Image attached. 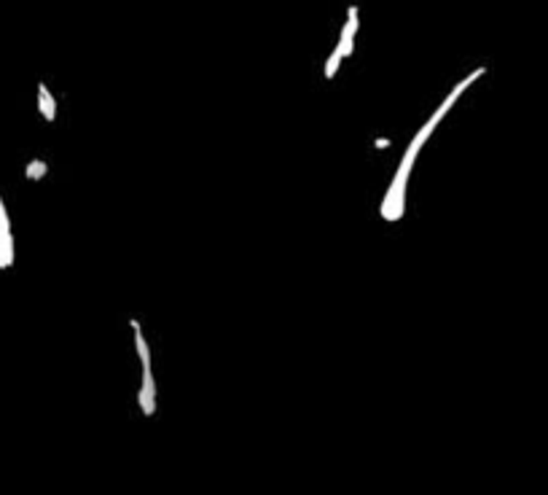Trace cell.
Segmentation results:
<instances>
[{
    "mask_svg": "<svg viewBox=\"0 0 548 495\" xmlns=\"http://www.w3.org/2000/svg\"><path fill=\"white\" fill-rule=\"evenodd\" d=\"M38 103H41V113H44L48 121H54V97L48 94L44 84H38Z\"/></svg>",
    "mask_w": 548,
    "mask_h": 495,
    "instance_id": "obj_5",
    "label": "cell"
},
{
    "mask_svg": "<svg viewBox=\"0 0 548 495\" xmlns=\"http://www.w3.org/2000/svg\"><path fill=\"white\" fill-rule=\"evenodd\" d=\"M44 173H46V164L44 162H30L27 164V178H44Z\"/></svg>",
    "mask_w": 548,
    "mask_h": 495,
    "instance_id": "obj_7",
    "label": "cell"
},
{
    "mask_svg": "<svg viewBox=\"0 0 548 495\" xmlns=\"http://www.w3.org/2000/svg\"><path fill=\"white\" fill-rule=\"evenodd\" d=\"M481 76H484V68H479V70H473V73H470L468 78H462L460 84H457L454 89H452V92H449V94H446V100H443V103H441V105H439V111H436V113H433V116H430V121H427V124H425V127L419 130L417 137L412 140V146H409V148H414V151H419V148H422V143H425L427 137L433 135V130H436V127H439V124H441V119H443L446 113L452 111V105H454V103L460 100V94H462V92L468 89V87H470V84H473L476 78H481Z\"/></svg>",
    "mask_w": 548,
    "mask_h": 495,
    "instance_id": "obj_2",
    "label": "cell"
},
{
    "mask_svg": "<svg viewBox=\"0 0 548 495\" xmlns=\"http://www.w3.org/2000/svg\"><path fill=\"white\" fill-rule=\"evenodd\" d=\"M140 409L145 417H151L156 412V388H154V374L151 369H143V388H140Z\"/></svg>",
    "mask_w": 548,
    "mask_h": 495,
    "instance_id": "obj_3",
    "label": "cell"
},
{
    "mask_svg": "<svg viewBox=\"0 0 548 495\" xmlns=\"http://www.w3.org/2000/svg\"><path fill=\"white\" fill-rule=\"evenodd\" d=\"M355 33H357V8L352 6L350 14H347V24H344V30H342V38H339V51H342V57H350L352 54V41H355Z\"/></svg>",
    "mask_w": 548,
    "mask_h": 495,
    "instance_id": "obj_4",
    "label": "cell"
},
{
    "mask_svg": "<svg viewBox=\"0 0 548 495\" xmlns=\"http://www.w3.org/2000/svg\"><path fill=\"white\" fill-rule=\"evenodd\" d=\"M342 60H344V57H342V51H339V49H333L328 65H326V78H333V76H336V70H339V62H342Z\"/></svg>",
    "mask_w": 548,
    "mask_h": 495,
    "instance_id": "obj_6",
    "label": "cell"
},
{
    "mask_svg": "<svg viewBox=\"0 0 548 495\" xmlns=\"http://www.w3.org/2000/svg\"><path fill=\"white\" fill-rule=\"evenodd\" d=\"M419 151L414 148H406V154L398 164V173H395V180L387 189V197L382 200V207H379V216L385 221H398L403 218V210H406V183H409V175H412V167H414V159H417Z\"/></svg>",
    "mask_w": 548,
    "mask_h": 495,
    "instance_id": "obj_1",
    "label": "cell"
}]
</instances>
